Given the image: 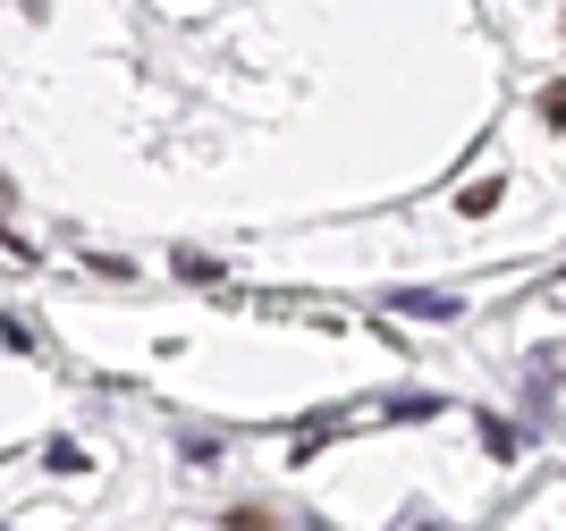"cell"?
I'll return each mask as SVG.
<instances>
[{
	"instance_id": "2",
	"label": "cell",
	"mask_w": 566,
	"mask_h": 531,
	"mask_svg": "<svg viewBox=\"0 0 566 531\" xmlns=\"http://www.w3.org/2000/svg\"><path fill=\"white\" fill-rule=\"evenodd\" d=\"M542 110H549V118L566 127V85H549V102H542Z\"/></svg>"
},
{
	"instance_id": "1",
	"label": "cell",
	"mask_w": 566,
	"mask_h": 531,
	"mask_svg": "<svg viewBox=\"0 0 566 531\" xmlns=\"http://www.w3.org/2000/svg\"><path fill=\"white\" fill-rule=\"evenodd\" d=\"M229 531H271V514H254V507H237V514H229Z\"/></svg>"
}]
</instances>
